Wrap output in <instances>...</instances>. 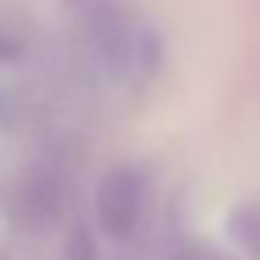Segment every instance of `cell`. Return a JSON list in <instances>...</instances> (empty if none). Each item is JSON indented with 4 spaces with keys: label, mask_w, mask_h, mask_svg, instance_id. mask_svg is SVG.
I'll use <instances>...</instances> for the list:
<instances>
[{
    "label": "cell",
    "mask_w": 260,
    "mask_h": 260,
    "mask_svg": "<svg viewBox=\"0 0 260 260\" xmlns=\"http://www.w3.org/2000/svg\"><path fill=\"white\" fill-rule=\"evenodd\" d=\"M141 211V201H137V179L127 169H113V173L102 179V190H99V215L109 236H127L134 218Z\"/></svg>",
    "instance_id": "obj_1"
}]
</instances>
